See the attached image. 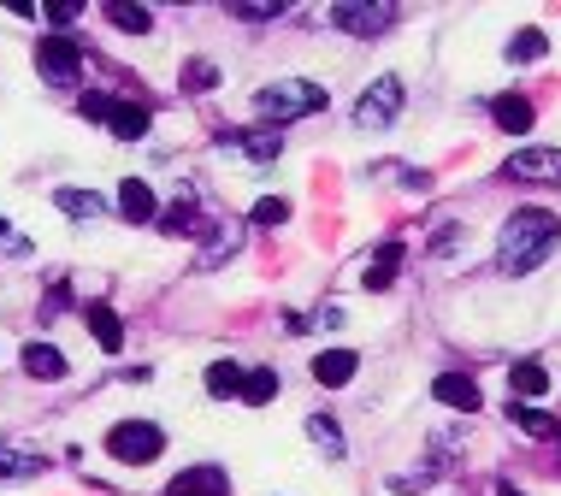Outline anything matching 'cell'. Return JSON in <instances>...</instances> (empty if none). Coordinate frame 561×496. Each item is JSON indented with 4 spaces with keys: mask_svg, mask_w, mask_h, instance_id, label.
Masks as SVG:
<instances>
[{
    "mask_svg": "<svg viewBox=\"0 0 561 496\" xmlns=\"http://www.w3.org/2000/svg\"><path fill=\"white\" fill-rule=\"evenodd\" d=\"M83 325L95 331V343H101L107 355H119V349H125V325H119V313L107 308V302H89V308H83Z\"/></svg>",
    "mask_w": 561,
    "mask_h": 496,
    "instance_id": "9c48e42d",
    "label": "cell"
},
{
    "mask_svg": "<svg viewBox=\"0 0 561 496\" xmlns=\"http://www.w3.org/2000/svg\"><path fill=\"white\" fill-rule=\"evenodd\" d=\"M107 124H113L119 142H136V136H148V107H136V101H113Z\"/></svg>",
    "mask_w": 561,
    "mask_h": 496,
    "instance_id": "4fadbf2b",
    "label": "cell"
},
{
    "mask_svg": "<svg viewBox=\"0 0 561 496\" xmlns=\"http://www.w3.org/2000/svg\"><path fill=\"white\" fill-rule=\"evenodd\" d=\"M107 18H113L119 30H136V36L154 24V12H148V6H125V0H113V6H107Z\"/></svg>",
    "mask_w": 561,
    "mask_h": 496,
    "instance_id": "cb8c5ba5",
    "label": "cell"
},
{
    "mask_svg": "<svg viewBox=\"0 0 561 496\" xmlns=\"http://www.w3.org/2000/svg\"><path fill=\"white\" fill-rule=\"evenodd\" d=\"M561 243V219L556 213H544V207H520L508 225H502V272H532V266H544Z\"/></svg>",
    "mask_w": 561,
    "mask_h": 496,
    "instance_id": "6da1fadb",
    "label": "cell"
},
{
    "mask_svg": "<svg viewBox=\"0 0 561 496\" xmlns=\"http://www.w3.org/2000/svg\"><path fill=\"white\" fill-rule=\"evenodd\" d=\"M237 12H243V18H272V12H284V6H272V0H243Z\"/></svg>",
    "mask_w": 561,
    "mask_h": 496,
    "instance_id": "f1b7e54d",
    "label": "cell"
},
{
    "mask_svg": "<svg viewBox=\"0 0 561 496\" xmlns=\"http://www.w3.org/2000/svg\"><path fill=\"white\" fill-rule=\"evenodd\" d=\"M231 142H237V148H243L249 160H260V166H266V160H278V148H284V142H278L272 130H254V136H231Z\"/></svg>",
    "mask_w": 561,
    "mask_h": 496,
    "instance_id": "603a6c76",
    "label": "cell"
},
{
    "mask_svg": "<svg viewBox=\"0 0 561 496\" xmlns=\"http://www.w3.org/2000/svg\"><path fill=\"white\" fill-rule=\"evenodd\" d=\"M160 225H166L172 237H178V231H195V207H189V201H178V207H172V213H166Z\"/></svg>",
    "mask_w": 561,
    "mask_h": 496,
    "instance_id": "83f0119b",
    "label": "cell"
},
{
    "mask_svg": "<svg viewBox=\"0 0 561 496\" xmlns=\"http://www.w3.org/2000/svg\"><path fill=\"white\" fill-rule=\"evenodd\" d=\"M508 420H514V426H520L526 437H556V432H561L556 414H544V408H526V402H508Z\"/></svg>",
    "mask_w": 561,
    "mask_h": 496,
    "instance_id": "5bb4252c",
    "label": "cell"
},
{
    "mask_svg": "<svg viewBox=\"0 0 561 496\" xmlns=\"http://www.w3.org/2000/svg\"><path fill=\"white\" fill-rule=\"evenodd\" d=\"M497 496H520V491H514V485H497Z\"/></svg>",
    "mask_w": 561,
    "mask_h": 496,
    "instance_id": "f546056e",
    "label": "cell"
},
{
    "mask_svg": "<svg viewBox=\"0 0 561 496\" xmlns=\"http://www.w3.org/2000/svg\"><path fill=\"white\" fill-rule=\"evenodd\" d=\"M36 65H42L48 83H77V71H83V48H77L71 36H42Z\"/></svg>",
    "mask_w": 561,
    "mask_h": 496,
    "instance_id": "5b68a950",
    "label": "cell"
},
{
    "mask_svg": "<svg viewBox=\"0 0 561 496\" xmlns=\"http://www.w3.org/2000/svg\"><path fill=\"white\" fill-rule=\"evenodd\" d=\"M396 113H402V83H396V77H378L373 89L355 101V124H361V130H384Z\"/></svg>",
    "mask_w": 561,
    "mask_h": 496,
    "instance_id": "277c9868",
    "label": "cell"
},
{
    "mask_svg": "<svg viewBox=\"0 0 561 496\" xmlns=\"http://www.w3.org/2000/svg\"><path fill=\"white\" fill-rule=\"evenodd\" d=\"M166 496H231V479L219 473V467H189L172 479V491Z\"/></svg>",
    "mask_w": 561,
    "mask_h": 496,
    "instance_id": "52a82bcc",
    "label": "cell"
},
{
    "mask_svg": "<svg viewBox=\"0 0 561 496\" xmlns=\"http://www.w3.org/2000/svg\"><path fill=\"white\" fill-rule=\"evenodd\" d=\"M119 213H125L130 225L154 219V213H160V207H154V189L142 184V178H125V184H119Z\"/></svg>",
    "mask_w": 561,
    "mask_h": 496,
    "instance_id": "8fae6325",
    "label": "cell"
},
{
    "mask_svg": "<svg viewBox=\"0 0 561 496\" xmlns=\"http://www.w3.org/2000/svg\"><path fill=\"white\" fill-rule=\"evenodd\" d=\"M508 390H514V396H526V402H532V396H544V390H550V372L538 367V361H520V367L508 372Z\"/></svg>",
    "mask_w": 561,
    "mask_h": 496,
    "instance_id": "ac0fdd59",
    "label": "cell"
},
{
    "mask_svg": "<svg viewBox=\"0 0 561 496\" xmlns=\"http://www.w3.org/2000/svg\"><path fill=\"white\" fill-rule=\"evenodd\" d=\"M284 219H290V201H278V195L254 201V225H284Z\"/></svg>",
    "mask_w": 561,
    "mask_h": 496,
    "instance_id": "4316f807",
    "label": "cell"
},
{
    "mask_svg": "<svg viewBox=\"0 0 561 496\" xmlns=\"http://www.w3.org/2000/svg\"><path fill=\"white\" fill-rule=\"evenodd\" d=\"M491 113H497V124L508 130V136H520V130H532V101H526V95H502V101L491 107Z\"/></svg>",
    "mask_w": 561,
    "mask_h": 496,
    "instance_id": "e0dca14e",
    "label": "cell"
},
{
    "mask_svg": "<svg viewBox=\"0 0 561 496\" xmlns=\"http://www.w3.org/2000/svg\"><path fill=\"white\" fill-rule=\"evenodd\" d=\"M331 24H337V30H355V36H378V30L390 24V12H384V6H349V0H343V6H331Z\"/></svg>",
    "mask_w": 561,
    "mask_h": 496,
    "instance_id": "ba28073f",
    "label": "cell"
},
{
    "mask_svg": "<svg viewBox=\"0 0 561 496\" xmlns=\"http://www.w3.org/2000/svg\"><path fill=\"white\" fill-rule=\"evenodd\" d=\"M243 378L249 372L237 367V361H213L207 367V396H243Z\"/></svg>",
    "mask_w": 561,
    "mask_h": 496,
    "instance_id": "d6986e66",
    "label": "cell"
},
{
    "mask_svg": "<svg viewBox=\"0 0 561 496\" xmlns=\"http://www.w3.org/2000/svg\"><path fill=\"white\" fill-rule=\"evenodd\" d=\"M107 449H113V461H125V467H148V461L166 449V432L148 426V420H125V426L107 432Z\"/></svg>",
    "mask_w": 561,
    "mask_h": 496,
    "instance_id": "3957f363",
    "label": "cell"
},
{
    "mask_svg": "<svg viewBox=\"0 0 561 496\" xmlns=\"http://www.w3.org/2000/svg\"><path fill=\"white\" fill-rule=\"evenodd\" d=\"M432 390H437V402H449V408H461V414H473V408H479V384H473V378H461V372H443Z\"/></svg>",
    "mask_w": 561,
    "mask_h": 496,
    "instance_id": "7c38bea8",
    "label": "cell"
},
{
    "mask_svg": "<svg viewBox=\"0 0 561 496\" xmlns=\"http://www.w3.org/2000/svg\"><path fill=\"white\" fill-rule=\"evenodd\" d=\"M54 201H60L71 219H101V213H107V207H101V195H83V189H60Z\"/></svg>",
    "mask_w": 561,
    "mask_h": 496,
    "instance_id": "7402d4cb",
    "label": "cell"
},
{
    "mask_svg": "<svg viewBox=\"0 0 561 496\" xmlns=\"http://www.w3.org/2000/svg\"><path fill=\"white\" fill-rule=\"evenodd\" d=\"M24 372H30V378H65V355L54 343H30V349H24Z\"/></svg>",
    "mask_w": 561,
    "mask_h": 496,
    "instance_id": "2e32d148",
    "label": "cell"
},
{
    "mask_svg": "<svg viewBox=\"0 0 561 496\" xmlns=\"http://www.w3.org/2000/svg\"><path fill=\"white\" fill-rule=\"evenodd\" d=\"M355 367H361V355H355V349H325V355H313V378H319V384H331V390H337V384H349Z\"/></svg>",
    "mask_w": 561,
    "mask_h": 496,
    "instance_id": "30bf717a",
    "label": "cell"
},
{
    "mask_svg": "<svg viewBox=\"0 0 561 496\" xmlns=\"http://www.w3.org/2000/svg\"><path fill=\"white\" fill-rule=\"evenodd\" d=\"M508 54H514V60H544V30H520Z\"/></svg>",
    "mask_w": 561,
    "mask_h": 496,
    "instance_id": "484cf974",
    "label": "cell"
},
{
    "mask_svg": "<svg viewBox=\"0 0 561 496\" xmlns=\"http://www.w3.org/2000/svg\"><path fill=\"white\" fill-rule=\"evenodd\" d=\"M42 473V455H24V449H0V479H36Z\"/></svg>",
    "mask_w": 561,
    "mask_h": 496,
    "instance_id": "ffe728a7",
    "label": "cell"
},
{
    "mask_svg": "<svg viewBox=\"0 0 561 496\" xmlns=\"http://www.w3.org/2000/svg\"><path fill=\"white\" fill-rule=\"evenodd\" d=\"M308 437L319 449H331V455H343V432H337V420H325V414H313L308 420Z\"/></svg>",
    "mask_w": 561,
    "mask_h": 496,
    "instance_id": "d4e9b609",
    "label": "cell"
},
{
    "mask_svg": "<svg viewBox=\"0 0 561 496\" xmlns=\"http://www.w3.org/2000/svg\"><path fill=\"white\" fill-rule=\"evenodd\" d=\"M0 237H6V219H0Z\"/></svg>",
    "mask_w": 561,
    "mask_h": 496,
    "instance_id": "4dcf8cb0",
    "label": "cell"
},
{
    "mask_svg": "<svg viewBox=\"0 0 561 496\" xmlns=\"http://www.w3.org/2000/svg\"><path fill=\"white\" fill-rule=\"evenodd\" d=\"M319 107H325V89L319 83H302V77H278V83L260 89V119H272V124L308 119Z\"/></svg>",
    "mask_w": 561,
    "mask_h": 496,
    "instance_id": "7a4b0ae2",
    "label": "cell"
},
{
    "mask_svg": "<svg viewBox=\"0 0 561 496\" xmlns=\"http://www.w3.org/2000/svg\"><path fill=\"white\" fill-rule=\"evenodd\" d=\"M272 396H278V372H272V367H260V372H249V378H243V402H249V408L272 402Z\"/></svg>",
    "mask_w": 561,
    "mask_h": 496,
    "instance_id": "44dd1931",
    "label": "cell"
},
{
    "mask_svg": "<svg viewBox=\"0 0 561 496\" xmlns=\"http://www.w3.org/2000/svg\"><path fill=\"white\" fill-rule=\"evenodd\" d=\"M502 172L526 178V184H561V148H520V154H508Z\"/></svg>",
    "mask_w": 561,
    "mask_h": 496,
    "instance_id": "8992f818",
    "label": "cell"
},
{
    "mask_svg": "<svg viewBox=\"0 0 561 496\" xmlns=\"http://www.w3.org/2000/svg\"><path fill=\"white\" fill-rule=\"evenodd\" d=\"M396 266H402V243H384L373 260H367V272H361V278H367V290H390Z\"/></svg>",
    "mask_w": 561,
    "mask_h": 496,
    "instance_id": "9a60e30c",
    "label": "cell"
}]
</instances>
